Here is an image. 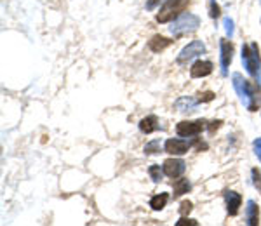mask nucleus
<instances>
[{
  "label": "nucleus",
  "instance_id": "1",
  "mask_svg": "<svg viewBox=\"0 0 261 226\" xmlns=\"http://www.w3.org/2000/svg\"><path fill=\"white\" fill-rule=\"evenodd\" d=\"M232 84L237 96L241 97L242 105L247 108V112H258L261 108V91L260 84H254L251 80L244 79L241 73H233Z\"/></svg>",
  "mask_w": 261,
  "mask_h": 226
},
{
  "label": "nucleus",
  "instance_id": "14",
  "mask_svg": "<svg viewBox=\"0 0 261 226\" xmlns=\"http://www.w3.org/2000/svg\"><path fill=\"white\" fill-rule=\"evenodd\" d=\"M197 105H200L199 99H197V97H191V96H183L176 101V108H178L181 113L193 112V110L197 108Z\"/></svg>",
  "mask_w": 261,
  "mask_h": 226
},
{
  "label": "nucleus",
  "instance_id": "17",
  "mask_svg": "<svg viewBox=\"0 0 261 226\" xmlns=\"http://www.w3.org/2000/svg\"><path fill=\"white\" fill-rule=\"evenodd\" d=\"M167 202H169V195H167V193H158V195L152 197L150 207H152L154 210H162L167 205Z\"/></svg>",
  "mask_w": 261,
  "mask_h": 226
},
{
  "label": "nucleus",
  "instance_id": "15",
  "mask_svg": "<svg viewBox=\"0 0 261 226\" xmlns=\"http://www.w3.org/2000/svg\"><path fill=\"white\" fill-rule=\"evenodd\" d=\"M158 129V118L155 115H148V117L141 118L139 122V130L143 134H152Z\"/></svg>",
  "mask_w": 261,
  "mask_h": 226
},
{
  "label": "nucleus",
  "instance_id": "19",
  "mask_svg": "<svg viewBox=\"0 0 261 226\" xmlns=\"http://www.w3.org/2000/svg\"><path fill=\"white\" fill-rule=\"evenodd\" d=\"M148 174H150V178L154 179V183H160L164 169H160V165H152V167L148 169Z\"/></svg>",
  "mask_w": 261,
  "mask_h": 226
},
{
  "label": "nucleus",
  "instance_id": "22",
  "mask_svg": "<svg viewBox=\"0 0 261 226\" xmlns=\"http://www.w3.org/2000/svg\"><path fill=\"white\" fill-rule=\"evenodd\" d=\"M197 99H199V103H209V101H212L216 97V94L214 92H211V91H206V92H200V94H197Z\"/></svg>",
  "mask_w": 261,
  "mask_h": 226
},
{
  "label": "nucleus",
  "instance_id": "20",
  "mask_svg": "<svg viewBox=\"0 0 261 226\" xmlns=\"http://www.w3.org/2000/svg\"><path fill=\"white\" fill-rule=\"evenodd\" d=\"M209 16H211L212 19H218V17L221 16V9H220V5L216 4V0H209Z\"/></svg>",
  "mask_w": 261,
  "mask_h": 226
},
{
  "label": "nucleus",
  "instance_id": "27",
  "mask_svg": "<svg viewBox=\"0 0 261 226\" xmlns=\"http://www.w3.org/2000/svg\"><path fill=\"white\" fill-rule=\"evenodd\" d=\"M221 126H223V120H212L211 126H209V132H214V130H218Z\"/></svg>",
  "mask_w": 261,
  "mask_h": 226
},
{
  "label": "nucleus",
  "instance_id": "28",
  "mask_svg": "<svg viewBox=\"0 0 261 226\" xmlns=\"http://www.w3.org/2000/svg\"><path fill=\"white\" fill-rule=\"evenodd\" d=\"M160 2H164V0H148L146 2V9H155Z\"/></svg>",
  "mask_w": 261,
  "mask_h": 226
},
{
  "label": "nucleus",
  "instance_id": "25",
  "mask_svg": "<svg viewBox=\"0 0 261 226\" xmlns=\"http://www.w3.org/2000/svg\"><path fill=\"white\" fill-rule=\"evenodd\" d=\"M197 226V225H199V223H197V221H193V219H188V218H185V216H183V218L181 219H179V221L178 223H176V226Z\"/></svg>",
  "mask_w": 261,
  "mask_h": 226
},
{
  "label": "nucleus",
  "instance_id": "3",
  "mask_svg": "<svg viewBox=\"0 0 261 226\" xmlns=\"http://www.w3.org/2000/svg\"><path fill=\"white\" fill-rule=\"evenodd\" d=\"M199 26H200V17L197 16V14L185 13L174 19L173 25L169 26V32L176 38H179V37H185V35H188V33H193Z\"/></svg>",
  "mask_w": 261,
  "mask_h": 226
},
{
  "label": "nucleus",
  "instance_id": "26",
  "mask_svg": "<svg viewBox=\"0 0 261 226\" xmlns=\"http://www.w3.org/2000/svg\"><path fill=\"white\" fill-rule=\"evenodd\" d=\"M253 148H254V153H256V157L260 159V162H261V138H258L256 141L253 143Z\"/></svg>",
  "mask_w": 261,
  "mask_h": 226
},
{
  "label": "nucleus",
  "instance_id": "23",
  "mask_svg": "<svg viewBox=\"0 0 261 226\" xmlns=\"http://www.w3.org/2000/svg\"><path fill=\"white\" fill-rule=\"evenodd\" d=\"M191 209H193V204H191L190 200L181 202V205H179V212H181V216H187V214H190Z\"/></svg>",
  "mask_w": 261,
  "mask_h": 226
},
{
  "label": "nucleus",
  "instance_id": "5",
  "mask_svg": "<svg viewBox=\"0 0 261 226\" xmlns=\"http://www.w3.org/2000/svg\"><path fill=\"white\" fill-rule=\"evenodd\" d=\"M208 127L206 120H183L176 126V134L179 138H195Z\"/></svg>",
  "mask_w": 261,
  "mask_h": 226
},
{
  "label": "nucleus",
  "instance_id": "9",
  "mask_svg": "<svg viewBox=\"0 0 261 226\" xmlns=\"http://www.w3.org/2000/svg\"><path fill=\"white\" fill-rule=\"evenodd\" d=\"M190 143L185 141V139H176V138H171L167 139L166 143H164V151L166 153H169V155H185V153H188V150H190Z\"/></svg>",
  "mask_w": 261,
  "mask_h": 226
},
{
  "label": "nucleus",
  "instance_id": "21",
  "mask_svg": "<svg viewBox=\"0 0 261 226\" xmlns=\"http://www.w3.org/2000/svg\"><path fill=\"white\" fill-rule=\"evenodd\" d=\"M251 178H253V184H254V188L258 190V192L261 193V171H258L256 167L251 171Z\"/></svg>",
  "mask_w": 261,
  "mask_h": 226
},
{
  "label": "nucleus",
  "instance_id": "6",
  "mask_svg": "<svg viewBox=\"0 0 261 226\" xmlns=\"http://www.w3.org/2000/svg\"><path fill=\"white\" fill-rule=\"evenodd\" d=\"M206 52V46H204L200 40H191L187 47H183V50L179 52L178 59H176V63L178 65H188L191 59L199 58L200 54Z\"/></svg>",
  "mask_w": 261,
  "mask_h": 226
},
{
  "label": "nucleus",
  "instance_id": "10",
  "mask_svg": "<svg viewBox=\"0 0 261 226\" xmlns=\"http://www.w3.org/2000/svg\"><path fill=\"white\" fill-rule=\"evenodd\" d=\"M223 197H225V202H226V212L230 214V216H237L242 205V195L237 192H232V190H226Z\"/></svg>",
  "mask_w": 261,
  "mask_h": 226
},
{
  "label": "nucleus",
  "instance_id": "24",
  "mask_svg": "<svg viewBox=\"0 0 261 226\" xmlns=\"http://www.w3.org/2000/svg\"><path fill=\"white\" fill-rule=\"evenodd\" d=\"M223 25H225V30H226V35L232 38V35H233V21L230 19V17H225Z\"/></svg>",
  "mask_w": 261,
  "mask_h": 226
},
{
  "label": "nucleus",
  "instance_id": "2",
  "mask_svg": "<svg viewBox=\"0 0 261 226\" xmlns=\"http://www.w3.org/2000/svg\"><path fill=\"white\" fill-rule=\"evenodd\" d=\"M242 63L251 79L260 84L261 82V56H260V46L256 42L244 44L242 46Z\"/></svg>",
  "mask_w": 261,
  "mask_h": 226
},
{
  "label": "nucleus",
  "instance_id": "12",
  "mask_svg": "<svg viewBox=\"0 0 261 226\" xmlns=\"http://www.w3.org/2000/svg\"><path fill=\"white\" fill-rule=\"evenodd\" d=\"M245 223L249 226L260 225V205L254 200H247L245 204Z\"/></svg>",
  "mask_w": 261,
  "mask_h": 226
},
{
  "label": "nucleus",
  "instance_id": "11",
  "mask_svg": "<svg viewBox=\"0 0 261 226\" xmlns=\"http://www.w3.org/2000/svg\"><path fill=\"white\" fill-rule=\"evenodd\" d=\"M212 70H214V65H212L211 61H202V59H199V61H195V63L191 65L190 75H191V79H204V77L211 75Z\"/></svg>",
  "mask_w": 261,
  "mask_h": 226
},
{
  "label": "nucleus",
  "instance_id": "16",
  "mask_svg": "<svg viewBox=\"0 0 261 226\" xmlns=\"http://www.w3.org/2000/svg\"><path fill=\"white\" fill-rule=\"evenodd\" d=\"M191 190V183L187 179V178H181V179H176L174 181V193L173 197L174 198H179L181 195H185V193H188Z\"/></svg>",
  "mask_w": 261,
  "mask_h": 226
},
{
  "label": "nucleus",
  "instance_id": "13",
  "mask_svg": "<svg viewBox=\"0 0 261 226\" xmlns=\"http://www.w3.org/2000/svg\"><path fill=\"white\" fill-rule=\"evenodd\" d=\"M174 40H169V38L162 37V35H154V37L148 40V49L152 50V52H162V50H166L167 47L173 44Z\"/></svg>",
  "mask_w": 261,
  "mask_h": 226
},
{
  "label": "nucleus",
  "instance_id": "18",
  "mask_svg": "<svg viewBox=\"0 0 261 226\" xmlns=\"http://www.w3.org/2000/svg\"><path fill=\"white\" fill-rule=\"evenodd\" d=\"M145 155H157V153H160L162 146H160V141L158 139H154V141H150L145 145Z\"/></svg>",
  "mask_w": 261,
  "mask_h": 226
},
{
  "label": "nucleus",
  "instance_id": "7",
  "mask_svg": "<svg viewBox=\"0 0 261 226\" xmlns=\"http://www.w3.org/2000/svg\"><path fill=\"white\" fill-rule=\"evenodd\" d=\"M220 61H221V73L223 77L228 75V68L233 61V44L226 38H221L220 40Z\"/></svg>",
  "mask_w": 261,
  "mask_h": 226
},
{
  "label": "nucleus",
  "instance_id": "8",
  "mask_svg": "<svg viewBox=\"0 0 261 226\" xmlns=\"http://www.w3.org/2000/svg\"><path fill=\"white\" fill-rule=\"evenodd\" d=\"M162 169H164V174L167 178L176 179V178H181L183 172L187 171V163L181 159H167L164 162V165H162Z\"/></svg>",
  "mask_w": 261,
  "mask_h": 226
},
{
  "label": "nucleus",
  "instance_id": "4",
  "mask_svg": "<svg viewBox=\"0 0 261 226\" xmlns=\"http://www.w3.org/2000/svg\"><path fill=\"white\" fill-rule=\"evenodd\" d=\"M188 5H190V0H166L155 19H157L160 25H166V23H169V21H174L176 17H179L185 11H187Z\"/></svg>",
  "mask_w": 261,
  "mask_h": 226
}]
</instances>
